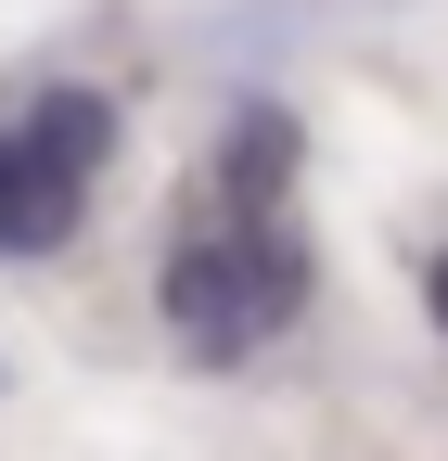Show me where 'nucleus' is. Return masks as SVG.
<instances>
[{
	"label": "nucleus",
	"mask_w": 448,
	"mask_h": 461,
	"mask_svg": "<svg viewBox=\"0 0 448 461\" xmlns=\"http://www.w3.org/2000/svg\"><path fill=\"white\" fill-rule=\"evenodd\" d=\"M26 115H39V129L65 141L77 167H103V154H116V103H103V90H77V77H65V90H39Z\"/></svg>",
	"instance_id": "nucleus-4"
},
{
	"label": "nucleus",
	"mask_w": 448,
	"mask_h": 461,
	"mask_svg": "<svg viewBox=\"0 0 448 461\" xmlns=\"http://www.w3.org/2000/svg\"><path fill=\"white\" fill-rule=\"evenodd\" d=\"M423 308H435V333H448V257H435V269H423Z\"/></svg>",
	"instance_id": "nucleus-5"
},
{
	"label": "nucleus",
	"mask_w": 448,
	"mask_h": 461,
	"mask_svg": "<svg viewBox=\"0 0 448 461\" xmlns=\"http://www.w3.org/2000/svg\"><path fill=\"white\" fill-rule=\"evenodd\" d=\"M90 218V167L39 129V115H13L0 129V257H65Z\"/></svg>",
	"instance_id": "nucleus-2"
},
{
	"label": "nucleus",
	"mask_w": 448,
	"mask_h": 461,
	"mask_svg": "<svg viewBox=\"0 0 448 461\" xmlns=\"http://www.w3.org/2000/svg\"><path fill=\"white\" fill-rule=\"evenodd\" d=\"M154 308H166V333H180L193 359H256V346L308 308V244H295V218H282V205H231L218 230H193V244L166 257Z\"/></svg>",
	"instance_id": "nucleus-1"
},
{
	"label": "nucleus",
	"mask_w": 448,
	"mask_h": 461,
	"mask_svg": "<svg viewBox=\"0 0 448 461\" xmlns=\"http://www.w3.org/2000/svg\"><path fill=\"white\" fill-rule=\"evenodd\" d=\"M282 180H295V115L282 103H244L231 141H218V193L231 205H282Z\"/></svg>",
	"instance_id": "nucleus-3"
}]
</instances>
